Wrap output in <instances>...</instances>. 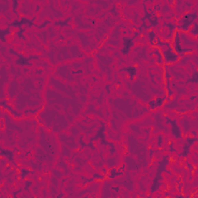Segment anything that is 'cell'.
<instances>
[{
  "instance_id": "obj_1",
  "label": "cell",
  "mask_w": 198,
  "mask_h": 198,
  "mask_svg": "<svg viewBox=\"0 0 198 198\" xmlns=\"http://www.w3.org/2000/svg\"><path fill=\"white\" fill-rule=\"evenodd\" d=\"M153 47H159L163 55L164 63L166 64H174L179 60V57L173 50L171 43L169 41H163L160 37H156V43Z\"/></svg>"
},
{
  "instance_id": "obj_2",
  "label": "cell",
  "mask_w": 198,
  "mask_h": 198,
  "mask_svg": "<svg viewBox=\"0 0 198 198\" xmlns=\"http://www.w3.org/2000/svg\"><path fill=\"white\" fill-rule=\"evenodd\" d=\"M197 12H189L183 15V16L179 19H177L176 23V29L179 32L182 31L183 33H188L190 27L193 26L194 22H196V19H197Z\"/></svg>"
},
{
  "instance_id": "obj_3",
  "label": "cell",
  "mask_w": 198,
  "mask_h": 198,
  "mask_svg": "<svg viewBox=\"0 0 198 198\" xmlns=\"http://www.w3.org/2000/svg\"><path fill=\"white\" fill-rule=\"evenodd\" d=\"M169 161H170V159H169V155H165L163 156V159L161 160V162H159L156 169V174L153 180V184L150 187V192L152 194H153L154 192L158 190L159 184H160V180L162 179V173L164 171L167 172V169L166 168V166L169 164Z\"/></svg>"
},
{
  "instance_id": "obj_4",
  "label": "cell",
  "mask_w": 198,
  "mask_h": 198,
  "mask_svg": "<svg viewBox=\"0 0 198 198\" xmlns=\"http://www.w3.org/2000/svg\"><path fill=\"white\" fill-rule=\"evenodd\" d=\"M172 47H173L174 51L179 56L183 57L185 54L192 53L194 49L193 48H184L182 47V41L180 39V32L177 29H176L173 33V38H172Z\"/></svg>"
},
{
  "instance_id": "obj_5",
  "label": "cell",
  "mask_w": 198,
  "mask_h": 198,
  "mask_svg": "<svg viewBox=\"0 0 198 198\" xmlns=\"http://www.w3.org/2000/svg\"><path fill=\"white\" fill-rule=\"evenodd\" d=\"M9 53L12 54H14V55L17 56V59L16 60V64L19 66H22V67H31L33 66V64L31 63L30 60H37L39 57L38 56L33 55V56H30L29 57H26L25 56H23V54H19L17 52H16L14 50L12 49H9Z\"/></svg>"
},
{
  "instance_id": "obj_6",
  "label": "cell",
  "mask_w": 198,
  "mask_h": 198,
  "mask_svg": "<svg viewBox=\"0 0 198 198\" xmlns=\"http://www.w3.org/2000/svg\"><path fill=\"white\" fill-rule=\"evenodd\" d=\"M165 118L166 120V123L170 125V129H171L172 135L177 139H182L183 138V133H182V130L180 127H179L176 119L170 118L168 116H166Z\"/></svg>"
},
{
  "instance_id": "obj_7",
  "label": "cell",
  "mask_w": 198,
  "mask_h": 198,
  "mask_svg": "<svg viewBox=\"0 0 198 198\" xmlns=\"http://www.w3.org/2000/svg\"><path fill=\"white\" fill-rule=\"evenodd\" d=\"M105 131H106V128H105V126H104L103 124L101 125L100 127L98 128V129L97 130V132H96V134L95 135L94 137L90 139V142H92V141L94 140H98V139H100L101 140V144L104 145V146H109V144L111 143L110 142H108L106 140V136H105Z\"/></svg>"
},
{
  "instance_id": "obj_8",
  "label": "cell",
  "mask_w": 198,
  "mask_h": 198,
  "mask_svg": "<svg viewBox=\"0 0 198 198\" xmlns=\"http://www.w3.org/2000/svg\"><path fill=\"white\" fill-rule=\"evenodd\" d=\"M171 77L172 75L169 73V70L166 68V64L164 65V79H165L166 82V88L167 95H166V100H170L172 97L173 96V91L171 88Z\"/></svg>"
},
{
  "instance_id": "obj_9",
  "label": "cell",
  "mask_w": 198,
  "mask_h": 198,
  "mask_svg": "<svg viewBox=\"0 0 198 198\" xmlns=\"http://www.w3.org/2000/svg\"><path fill=\"white\" fill-rule=\"evenodd\" d=\"M133 37H124L122 38V47L121 48V53L122 55L127 56L130 53V50L135 45Z\"/></svg>"
},
{
  "instance_id": "obj_10",
  "label": "cell",
  "mask_w": 198,
  "mask_h": 198,
  "mask_svg": "<svg viewBox=\"0 0 198 198\" xmlns=\"http://www.w3.org/2000/svg\"><path fill=\"white\" fill-rule=\"evenodd\" d=\"M166 101V95L165 96H163V97H158L156 98L153 100H151L148 102V105L150 110H156L157 108L162 107L164 103H165V101Z\"/></svg>"
},
{
  "instance_id": "obj_11",
  "label": "cell",
  "mask_w": 198,
  "mask_h": 198,
  "mask_svg": "<svg viewBox=\"0 0 198 198\" xmlns=\"http://www.w3.org/2000/svg\"><path fill=\"white\" fill-rule=\"evenodd\" d=\"M121 71H126L128 74V79H129V80L132 81L135 79V77L136 76V74H137V68L135 66L123 67L120 68L119 70H118V72H121Z\"/></svg>"
},
{
  "instance_id": "obj_12",
  "label": "cell",
  "mask_w": 198,
  "mask_h": 198,
  "mask_svg": "<svg viewBox=\"0 0 198 198\" xmlns=\"http://www.w3.org/2000/svg\"><path fill=\"white\" fill-rule=\"evenodd\" d=\"M0 154H1V156H6V159H8L11 163H12L13 165L16 166H17L16 163L15 162L14 153H13L12 151L9 150L8 148H6H6H1V153H0Z\"/></svg>"
},
{
  "instance_id": "obj_13",
  "label": "cell",
  "mask_w": 198,
  "mask_h": 198,
  "mask_svg": "<svg viewBox=\"0 0 198 198\" xmlns=\"http://www.w3.org/2000/svg\"><path fill=\"white\" fill-rule=\"evenodd\" d=\"M122 175H124V171H118V168L113 167V168H111L108 171L106 177L108 178V179H115V178L121 176Z\"/></svg>"
},
{
  "instance_id": "obj_14",
  "label": "cell",
  "mask_w": 198,
  "mask_h": 198,
  "mask_svg": "<svg viewBox=\"0 0 198 198\" xmlns=\"http://www.w3.org/2000/svg\"><path fill=\"white\" fill-rule=\"evenodd\" d=\"M147 23L150 26L151 28H152V27H156L157 26L159 25V17L157 16L156 12H154L153 16H152V17H151L149 19L147 20Z\"/></svg>"
},
{
  "instance_id": "obj_15",
  "label": "cell",
  "mask_w": 198,
  "mask_h": 198,
  "mask_svg": "<svg viewBox=\"0 0 198 198\" xmlns=\"http://www.w3.org/2000/svg\"><path fill=\"white\" fill-rule=\"evenodd\" d=\"M147 37H148V42H149L151 45L153 46V47L156 45V33L153 29H150L147 33Z\"/></svg>"
},
{
  "instance_id": "obj_16",
  "label": "cell",
  "mask_w": 198,
  "mask_h": 198,
  "mask_svg": "<svg viewBox=\"0 0 198 198\" xmlns=\"http://www.w3.org/2000/svg\"><path fill=\"white\" fill-rule=\"evenodd\" d=\"M11 33H12V31H11V27H9V26H8V27H6V29H1V30H0V40H1L2 43H6V36L11 34Z\"/></svg>"
},
{
  "instance_id": "obj_17",
  "label": "cell",
  "mask_w": 198,
  "mask_h": 198,
  "mask_svg": "<svg viewBox=\"0 0 198 198\" xmlns=\"http://www.w3.org/2000/svg\"><path fill=\"white\" fill-rule=\"evenodd\" d=\"M154 50H153V54L156 56V62L160 65H163L164 64V60H163V55L160 51V49L159 47H153Z\"/></svg>"
},
{
  "instance_id": "obj_18",
  "label": "cell",
  "mask_w": 198,
  "mask_h": 198,
  "mask_svg": "<svg viewBox=\"0 0 198 198\" xmlns=\"http://www.w3.org/2000/svg\"><path fill=\"white\" fill-rule=\"evenodd\" d=\"M190 148H191V146L185 142V144H184V146H183V150H182L181 153H179V154L178 155L179 157L187 158V157L189 156V154L190 153Z\"/></svg>"
},
{
  "instance_id": "obj_19",
  "label": "cell",
  "mask_w": 198,
  "mask_h": 198,
  "mask_svg": "<svg viewBox=\"0 0 198 198\" xmlns=\"http://www.w3.org/2000/svg\"><path fill=\"white\" fill-rule=\"evenodd\" d=\"M163 24H164L163 25L164 27H166L168 28L169 33L171 35H173V33L176 29V23H173V22H164Z\"/></svg>"
},
{
  "instance_id": "obj_20",
  "label": "cell",
  "mask_w": 198,
  "mask_h": 198,
  "mask_svg": "<svg viewBox=\"0 0 198 198\" xmlns=\"http://www.w3.org/2000/svg\"><path fill=\"white\" fill-rule=\"evenodd\" d=\"M188 33H190L192 37L197 38V35H198V23L197 22H194L193 26L190 27V29H189V31H188Z\"/></svg>"
},
{
  "instance_id": "obj_21",
  "label": "cell",
  "mask_w": 198,
  "mask_h": 198,
  "mask_svg": "<svg viewBox=\"0 0 198 198\" xmlns=\"http://www.w3.org/2000/svg\"><path fill=\"white\" fill-rule=\"evenodd\" d=\"M198 82V71L195 70V72L194 74H192V76L190 77L187 79V80L186 81V84H189V83H192V84H197Z\"/></svg>"
},
{
  "instance_id": "obj_22",
  "label": "cell",
  "mask_w": 198,
  "mask_h": 198,
  "mask_svg": "<svg viewBox=\"0 0 198 198\" xmlns=\"http://www.w3.org/2000/svg\"><path fill=\"white\" fill-rule=\"evenodd\" d=\"M32 173H34V171H31L29 169H26V168H22V169L19 170V176H20L21 179H23L25 178L28 176Z\"/></svg>"
},
{
  "instance_id": "obj_23",
  "label": "cell",
  "mask_w": 198,
  "mask_h": 198,
  "mask_svg": "<svg viewBox=\"0 0 198 198\" xmlns=\"http://www.w3.org/2000/svg\"><path fill=\"white\" fill-rule=\"evenodd\" d=\"M198 141L197 138V137H192V136H186V138H185V142L186 143H187V144L190 145V146H194L195 143H196Z\"/></svg>"
},
{
  "instance_id": "obj_24",
  "label": "cell",
  "mask_w": 198,
  "mask_h": 198,
  "mask_svg": "<svg viewBox=\"0 0 198 198\" xmlns=\"http://www.w3.org/2000/svg\"><path fill=\"white\" fill-rule=\"evenodd\" d=\"M71 18H72V17L69 16L68 18H67L66 19H64V20H59L57 21V22H55V23H54V25H55V26H61V27L67 26V25L68 24V23L72 19Z\"/></svg>"
},
{
  "instance_id": "obj_25",
  "label": "cell",
  "mask_w": 198,
  "mask_h": 198,
  "mask_svg": "<svg viewBox=\"0 0 198 198\" xmlns=\"http://www.w3.org/2000/svg\"><path fill=\"white\" fill-rule=\"evenodd\" d=\"M19 2L17 1V0H12V12H14L15 14L17 15V16H19L17 12V9L19 8Z\"/></svg>"
},
{
  "instance_id": "obj_26",
  "label": "cell",
  "mask_w": 198,
  "mask_h": 198,
  "mask_svg": "<svg viewBox=\"0 0 198 198\" xmlns=\"http://www.w3.org/2000/svg\"><path fill=\"white\" fill-rule=\"evenodd\" d=\"M156 144H157V148H160L163 147V135H158V136H157V138H156Z\"/></svg>"
},
{
  "instance_id": "obj_27",
  "label": "cell",
  "mask_w": 198,
  "mask_h": 198,
  "mask_svg": "<svg viewBox=\"0 0 198 198\" xmlns=\"http://www.w3.org/2000/svg\"><path fill=\"white\" fill-rule=\"evenodd\" d=\"M93 178L95 179H97V180H104V179L106 178V176L103 173H94V175L92 176Z\"/></svg>"
},
{
  "instance_id": "obj_28",
  "label": "cell",
  "mask_w": 198,
  "mask_h": 198,
  "mask_svg": "<svg viewBox=\"0 0 198 198\" xmlns=\"http://www.w3.org/2000/svg\"><path fill=\"white\" fill-rule=\"evenodd\" d=\"M50 23H51V21L47 20H47L44 21L43 23H42L41 24L38 25V26H36V27H37V28H38V29H43V28H45V27H47V25L50 24Z\"/></svg>"
},
{
  "instance_id": "obj_29",
  "label": "cell",
  "mask_w": 198,
  "mask_h": 198,
  "mask_svg": "<svg viewBox=\"0 0 198 198\" xmlns=\"http://www.w3.org/2000/svg\"><path fill=\"white\" fill-rule=\"evenodd\" d=\"M24 31H25V29L22 27V28H20V29H19V30L16 32V35L18 36V37H19L20 39H26V38L24 37V35H23Z\"/></svg>"
},
{
  "instance_id": "obj_30",
  "label": "cell",
  "mask_w": 198,
  "mask_h": 198,
  "mask_svg": "<svg viewBox=\"0 0 198 198\" xmlns=\"http://www.w3.org/2000/svg\"><path fill=\"white\" fill-rule=\"evenodd\" d=\"M32 181L31 180H26L25 181V187H24V190H29V187H31V185H32Z\"/></svg>"
},
{
  "instance_id": "obj_31",
  "label": "cell",
  "mask_w": 198,
  "mask_h": 198,
  "mask_svg": "<svg viewBox=\"0 0 198 198\" xmlns=\"http://www.w3.org/2000/svg\"><path fill=\"white\" fill-rule=\"evenodd\" d=\"M169 151L171 153H176V152H177V151H176V148H174V146H173V142H170V143H169Z\"/></svg>"
},
{
  "instance_id": "obj_32",
  "label": "cell",
  "mask_w": 198,
  "mask_h": 198,
  "mask_svg": "<svg viewBox=\"0 0 198 198\" xmlns=\"http://www.w3.org/2000/svg\"><path fill=\"white\" fill-rule=\"evenodd\" d=\"M111 190H113L114 191L116 192V193H118L119 192V190H120V187L119 186H115V187H111Z\"/></svg>"
},
{
  "instance_id": "obj_33",
  "label": "cell",
  "mask_w": 198,
  "mask_h": 198,
  "mask_svg": "<svg viewBox=\"0 0 198 198\" xmlns=\"http://www.w3.org/2000/svg\"><path fill=\"white\" fill-rule=\"evenodd\" d=\"M83 72H84V70H83L82 69H80V70H74V71H72V74H83Z\"/></svg>"
},
{
  "instance_id": "obj_34",
  "label": "cell",
  "mask_w": 198,
  "mask_h": 198,
  "mask_svg": "<svg viewBox=\"0 0 198 198\" xmlns=\"http://www.w3.org/2000/svg\"><path fill=\"white\" fill-rule=\"evenodd\" d=\"M190 134L192 135V136H194V137H197V130H191L190 131Z\"/></svg>"
},
{
  "instance_id": "obj_35",
  "label": "cell",
  "mask_w": 198,
  "mask_h": 198,
  "mask_svg": "<svg viewBox=\"0 0 198 198\" xmlns=\"http://www.w3.org/2000/svg\"><path fill=\"white\" fill-rule=\"evenodd\" d=\"M110 85H107L106 86H105V90H106V91H107L108 94H110Z\"/></svg>"
},
{
  "instance_id": "obj_36",
  "label": "cell",
  "mask_w": 198,
  "mask_h": 198,
  "mask_svg": "<svg viewBox=\"0 0 198 198\" xmlns=\"http://www.w3.org/2000/svg\"><path fill=\"white\" fill-rule=\"evenodd\" d=\"M40 9H41V6H39V5H38V6H37V7H36V12H39V10H40Z\"/></svg>"
},
{
  "instance_id": "obj_37",
  "label": "cell",
  "mask_w": 198,
  "mask_h": 198,
  "mask_svg": "<svg viewBox=\"0 0 198 198\" xmlns=\"http://www.w3.org/2000/svg\"><path fill=\"white\" fill-rule=\"evenodd\" d=\"M197 96H191V97H190V101H193V100H194V98H197Z\"/></svg>"
},
{
  "instance_id": "obj_38",
  "label": "cell",
  "mask_w": 198,
  "mask_h": 198,
  "mask_svg": "<svg viewBox=\"0 0 198 198\" xmlns=\"http://www.w3.org/2000/svg\"><path fill=\"white\" fill-rule=\"evenodd\" d=\"M91 23H92L93 25H95V23H96V19H94L93 20H91Z\"/></svg>"
}]
</instances>
